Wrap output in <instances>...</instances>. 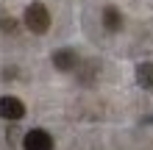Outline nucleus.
<instances>
[{
    "mask_svg": "<svg viewBox=\"0 0 153 150\" xmlns=\"http://www.w3.org/2000/svg\"><path fill=\"white\" fill-rule=\"evenodd\" d=\"M25 25H28V31L33 33H45L50 28V14H48V8H45L42 3H31L28 8H25Z\"/></svg>",
    "mask_w": 153,
    "mask_h": 150,
    "instance_id": "obj_1",
    "label": "nucleus"
},
{
    "mask_svg": "<svg viewBox=\"0 0 153 150\" xmlns=\"http://www.w3.org/2000/svg\"><path fill=\"white\" fill-rule=\"evenodd\" d=\"M75 64H78L75 50L64 47V50H56V53H53V67L61 69V72H70V69H75Z\"/></svg>",
    "mask_w": 153,
    "mask_h": 150,
    "instance_id": "obj_4",
    "label": "nucleus"
},
{
    "mask_svg": "<svg viewBox=\"0 0 153 150\" xmlns=\"http://www.w3.org/2000/svg\"><path fill=\"white\" fill-rule=\"evenodd\" d=\"M137 81H139V86L142 89H148V92H153V64H139L137 67Z\"/></svg>",
    "mask_w": 153,
    "mask_h": 150,
    "instance_id": "obj_6",
    "label": "nucleus"
},
{
    "mask_svg": "<svg viewBox=\"0 0 153 150\" xmlns=\"http://www.w3.org/2000/svg\"><path fill=\"white\" fill-rule=\"evenodd\" d=\"M103 25H106V31H120V28H123V14H120V8L106 6V8H103Z\"/></svg>",
    "mask_w": 153,
    "mask_h": 150,
    "instance_id": "obj_5",
    "label": "nucleus"
},
{
    "mask_svg": "<svg viewBox=\"0 0 153 150\" xmlns=\"http://www.w3.org/2000/svg\"><path fill=\"white\" fill-rule=\"evenodd\" d=\"M0 28H3V31H14L17 22H14V20H0Z\"/></svg>",
    "mask_w": 153,
    "mask_h": 150,
    "instance_id": "obj_7",
    "label": "nucleus"
},
{
    "mask_svg": "<svg viewBox=\"0 0 153 150\" xmlns=\"http://www.w3.org/2000/svg\"><path fill=\"white\" fill-rule=\"evenodd\" d=\"M22 150H53V136L42 128H33L22 139Z\"/></svg>",
    "mask_w": 153,
    "mask_h": 150,
    "instance_id": "obj_2",
    "label": "nucleus"
},
{
    "mask_svg": "<svg viewBox=\"0 0 153 150\" xmlns=\"http://www.w3.org/2000/svg\"><path fill=\"white\" fill-rule=\"evenodd\" d=\"M0 117H3V120H11V122L22 120V117H25V106H22V100H20V98H11V95L0 98Z\"/></svg>",
    "mask_w": 153,
    "mask_h": 150,
    "instance_id": "obj_3",
    "label": "nucleus"
}]
</instances>
